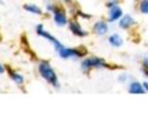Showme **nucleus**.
<instances>
[{
	"label": "nucleus",
	"mask_w": 148,
	"mask_h": 133,
	"mask_svg": "<svg viewBox=\"0 0 148 133\" xmlns=\"http://www.w3.org/2000/svg\"><path fill=\"white\" fill-rule=\"evenodd\" d=\"M39 71L41 73V76L43 79H45L49 83H51L53 87H59V82H58V78L54 72V70L51 68L48 62H41L39 65Z\"/></svg>",
	"instance_id": "1"
},
{
	"label": "nucleus",
	"mask_w": 148,
	"mask_h": 133,
	"mask_svg": "<svg viewBox=\"0 0 148 133\" xmlns=\"http://www.w3.org/2000/svg\"><path fill=\"white\" fill-rule=\"evenodd\" d=\"M37 32H38V34H40V36L44 37L45 39H48L49 41H51L52 43L54 44V47H56V49L58 51L63 48V45H62V44L59 42V40H56L54 37H52L50 33H48V32L45 31V30H43V27H42L41 25H37Z\"/></svg>",
	"instance_id": "2"
},
{
	"label": "nucleus",
	"mask_w": 148,
	"mask_h": 133,
	"mask_svg": "<svg viewBox=\"0 0 148 133\" xmlns=\"http://www.w3.org/2000/svg\"><path fill=\"white\" fill-rule=\"evenodd\" d=\"M105 65V62L102 60V59H99V58H90V59H86L85 61H83L82 63V68L83 70H88L93 68V67H103Z\"/></svg>",
	"instance_id": "3"
},
{
	"label": "nucleus",
	"mask_w": 148,
	"mask_h": 133,
	"mask_svg": "<svg viewBox=\"0 0 148 133\" xmlns=\"http://www.w3.org/2000/svg\"><path fill=\"white\" fill-rule=\"evenodd\" d=\"M59 53L63 59H66L70 57H81L82 56V52H80L76 49H70V48H62L59 50Z\"/></svg>",
	"instance_id": "4"
},
{
	"label": "nucleus",
	"mask_w": 148,
	"mask_h": 133,
	"mask_svg": "<svg viewBox=\"0 0 148 133\" xmlns=\"http://www.w3.org/2000/svg\"><path fill=\"white\" fill-rule=\"evenodd\" d=\"M54 21H56V25H64L66 23V17H65V14L62 12L61 10H59V9H54Z\"/></svg>",
	"instance_id": "5"
},
{
	"label": "nucleus",
	"mask_w": 148,
	"mask_h": 133,
	"mask_svg": "<svg viewBox=\"0 0 148 133\" xmlns=\"http://www.w3.org/2000/svg\"><path fill=\"white\" fill-rule=\"evenodd\" d=\"M70 29L72 30V32H73L74 34L80 36V37H83V36L86 34V32L84 31V30L80 27V25L76 23V22H71V23H70Z\"/></svg>",
	"instance_id": "6"
},
{
	"label": "nucleus",
	"mask_w": 148,
	"mask_h": 133,
	"mask_svg": "<svg viewBox=\"0 0 148 133\" xmlns=\"http://www.w3.org/2000/svg\"><path fill=\"white\" fill-rule=\"evenodd\" d=\"M94 30L97 34H104L107 31V25L103 22V21H99L97 23H95L94 25Z\"/></svg>",
	"instance_id": "7"
},
{
	"label": "nucleus",
	"mask_w": 148,
	"mask_h": 133,
	"mask_svg": "<svg viewBox=\"0 0 148 133\" xmlns=\"http://www.w3.org/2000/svg\"><path fill=\"white\" fill-rule=\"evenodd\" d=\"M121 16H122V10H121L118 7H114V8H112L111 13H110V20H111V21L118 19Z\"/></svg>",
	"instance_id": "8"
},
{
	"label": "nucleus",
	"mask_w": 148,
	"mask_h": 133,
	"mask_svg": "<svg viewBox=\"0 0 148 133\" xmlns=\"http://www.w3.org/2000/svg\"><path fill=\"white\" fill-rule=\"evenodd\" d=\"M133 23H134V20L132 19L130 16H126V17H124L123 19L121 20L119 25H121L122 28H128V27L132 25Z\"/></svg>",
	"instance_id": "9"
},
{
	"label": "nucleus",
	"mask_w": 148,
	"mask_h": 133,
	"mask_svg": "<svg viewBox=\"0 0 148 133\" xmlns=\"http://www.w3.org/2000/svg\"><path fill=\"white\" fill-rule=\"evenodd\" d=\"M25 9L27 10V11H29V12H31V13H36V14L42 13L41 9H40L39 7L36 6V5H25Z\"/></svg>",
	"instance_id": "10"
},
{
	"label": "nucleus",
	"mask_w": 148,
	"mask_h": 133,
	"mask_svg": "<svg viewBox=\"0 0 148 133\" xmlns=\"http://www.w3.org/2000/svg\"><path fill=\"white\" fill-rule=\"evenodd\" d=\"M130 93H143L144 90L139 83H132L130 87Z\"/></svg>",
	"instance_id": "11"
},
{
	"label": "nucleus",
	"mask_w": 148,
	"mask_h": 133,
	"mask_svg": "<svg viewBox=\"0 0 148 133\" xmlns=\"http://www.w3.org/2000/svg\"><path fill=\"white\" fill-rule=\"evenodd\" d=\"M110 42L111 44L113 45H115V47H118V45H121V44L123 43V41H122V38L117 36V34H113L110 37Z\"/></svg>",
	"instance_id": "12"
},
{
	"label": "nucleus",
	"mask_w": 148,
	"mask_h": 133,
	"mask_svg": "<svg viewBox=\"0 0 148 133\" xmlns=\"http://www.w3.org/2000/svg\"><path fill=\"white\" fill-rule=\"evenodd\" d=\"M9 74H10V76H11V79L14 80L17 83L23 82V78L20 76V74H18V73H16V72H13V71H11V70H9Z\"/></svg>",
	"instance_id": "13"
},
{
	"label": "nucleus",
	"mask_w": 148,
	"mask_h": 133,
	"mask_svg": "<svg viewBox=\"0 0 148 133\" xmlns=\"http://www.w3.org/2000/svg\"><path fill=\"white\" fill-rule=\"evenodd\" d=\"M140 10L144 13H148V0H144L140 5Z\"/></svg>",
	"instance_id": "14"
},
{
	"label": "nucleus",
	"mask_w": 148,
	"mask_h": 133,
	"mask_svg": "<svg viewBox=\"0 0 148 133\" xmlns=\"http://www.w3.org/2000/svg\"><path fill=\"white\" fill-rule=\"evenodd\" d=\"M145 72H146V74L148 76V58L145 59Z\"/></svg>",
	"instance_id": "15"
},
{
	"label": "nucleus",
	"mask_w": 148,
	"mask_h": 133,
	"mask_svg": "<svg viewBox=\"0 0 148 133\" xmlns=\"http://www.w3.org/2000/svg\"><path fill=\"white\" fill-rule=\"evenodd\" d=\"M0 73H3V67L0 64Z\"/></svg>",
	"instance_id": "16"
},
{
	"label": "nucleus",
	"mask_w": 148,
	"mask_h": 133,
	"mask_svg": "<svg viewBox=\"0 0 148 133\" xmlns=\"http://www.w3.org/2000/svg\"><path fill=\"white\" fill-rule=\"evenodd\" d=\"M144 84H145V89H146V90L148 91V83L146 82V83H144Z\"/></svg>",
	"instance_id": "17"
},
{
	"label": "nucleus",
	"mask_w": 148,
	"mask_h": 133,
	"mask_svg": "<svg viewBox=\"0 0 148 133\" xmlns=\"http://www.w3.org/2000/svg\"><path fill=\"white\" fill-rule=\"evenodd\" d=\"M65 1H70V0H65Z\"/></svg>",
	"instance_id": "18"
}]
</instances>
